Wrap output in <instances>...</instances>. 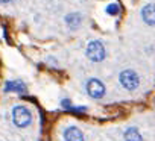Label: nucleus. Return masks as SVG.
Listing matches in <instances>:
<instances>
[{"label":"nucleus","instance_id":"423d86ee","mask_svg":"<svg viewBox=\"0 0 155 141\" xmlns=\"http://www.w3.org/2000/svg\"><path fill=\"white\" fill-rule=\"evenodd\" d=\"M5 91H14V93H18V94H25L26 93V87L20 81H11V82L6 84Z\"/></svg>","mask_w":155,"mask_h":141},{"label":"nucleus","instance_id":"9d476101","mask_svg":"<svg viewBox=\"0 0 155 141\" xmlns=\"http://www.w3.org/2000/svg\"><path fill=\"white\" fill-rule=\"evenodd\" d=\"M119 11H120V8H119V5H116V3H111V5L107 6V12H108L110 15H117Z\"/></svg>","mask_w":155,"mask_h":141},{"label":"nucleus","instance_id":"9b49d317","mask_svg":"<svg viewBox=\"0 0 155 141\" xmlns=\"http://www.w3.org/2000/svg\"><path fill=\"white\" fill-rule=\"evenodd\" d=\"M62 105H64V106H68V108H70V102H68V100H62Z\"/></svg>","mask_w":155,"mask_h":141},{"label":"nucleus","instance_id":"f8f14e48","mask_svg":"<svg viewBox=\"0 0 155 141\" xmlns=\"http://www.w3.org/2000/svg\"><path fill=\"white\" fill-rule=\"evenodd\" d=\"M6 2H9V0H0V3H6Z\"/></svg>","mask_w":155,"mask_h":141},{"label":"nucleus","instance_id":"39448f33","mask_svg":"<svg viewBox=\"0 0 155 141\" xmlns=\"http://www.w3.org/2000/svg\"><path fill=\"white\" fill-rule=\"evenodd\" d=\"M141 17L147 24L153 26L155 24V5H146L141 11Z\"/></svg>","mask_w":155,"mask_h":141},{"label":"nucleus","instance_id":"20e7f679","mask_svg":"<svg viewBox=\"0 0 155 141\" xmlns=\"http://www.w3.org/2000/svg\"><path fill=\"white\" fill-rule=\"evenodd\" d=\"M87 91H88V94L91 97L101 99L105 94V87H104V84L99 79H90L88 84H87Z\"/></svg>","mask_w":155,"mask_h":141},{"label":"nucleus","instance_id":"f257e3e1","mask_svg":"<svg viewBox=\"0 0 155 141\" xmlns=\"http://www.w3.org/2000/svg\"><path fill=\"white\" fill-rule=\"evenodd\" d=\"M12 118H14V123L18 127H26L31 123L32 115H31V112H29L28 108H25V106H15L12 109Z\"/></svg>","mask_w":155,"mask_h":141},{"label":"nucleus","instance_id":"0eeeda50","mask_svg":"<svg viewBox=\"0 0 155 141\" xmlns=\"http://www.w3.org/2000/svg\"><path fill=\"white\" fill-rule=\"evenodd\" d=\"M64 138L65 139H84V135L78 127H67L64 132Z\"/></svg>","mask_w":155,"mask_h":141},{"label":"nucleus","instance_id":"6e6552de","mask_svg":"<svg viewBox=\"0 0 155 141\" xmlns=\"http://www.w3.org/2000/svg\"><path fill=\"white\" fill-rule=\"evenodd\" d=\"M67 23H68V26H71V27H76L78 24L81 23V15L79 14H70V15H67Z\"/></svg>","mask_w":155,"mask_h":141},{"label":"nucleus","instance_id":"1a4fd4ad","mask_svg":"<svg viewBox=\"0 0 155 141\" xmlns=\"http://www.w3.org/2000/svg\"><path fill=\"white\" fill-rule=\"evenodd\" d=\"M125 138L126 139H141V135L138 133L137 129H128L125 133Z\"/></svg>","mask_w":155,"mask_h":141},{"label":"nucleus","instance_id":"f03ea898","mask_svg":"<svg viewBox=\"0 0 155 141\" xmlns=\"http://www.w3.org/2000/svg\"><path fill=\"white\" fill-rule=\"evenodd\" d=\"M87 55L91 61L101 62L105 58V47L101 41H91L87 47Z\"/></svg>","mask_w":155,"mask_h":141},{"label":"nucleus","instance_id":"7ed1b4c3","mask_svg":"<svg viewBox=\"0 0 155 141\" xmlns=\"http://www.w3.org/2000/svg\"><path fill=\"white\" fill-rule=\"evenodd\" d=\"M120 82L126 90H135L138 87V76L132 70H125L120 75Z\"/></svg>","mask_w":155,"mask_h":141}]
</instances>
